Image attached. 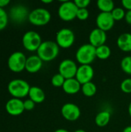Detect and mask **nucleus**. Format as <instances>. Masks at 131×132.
Returning <instances> with one entry per match:
<instances>
[{
    "label": "nucleus",
    "mask_w": 131,
    "mask_h": 132,
    "mask_svg": "<svg viewBox=\"0 0 131 132\" xmlns=\"http://www.w3.org/2000/svg\"><path fill=\"white\" fill-rule=\"evenodd\" d=\"M59 46L54 41H44L37 50V56L44 62H49L57 57Z\"/></svg>",
    "instance_id": "1"
},
{
    "label": "nucleus",
    "mask_w": 131,
    "mask_h": 132,
    "mask_svg": "<svg viewBox=\"0 0 131 132\" xmlns=\"http://www.w3.org/2000/svg\"><path fill=\"white\" fill-rule=\"evenodd\" d=\"M96 58V47L90 43L82 45L76 53V61L81 65H90Z\"/></svg>",
    "instance_id": "2"
},
{
    "label": "nucleus",
    "mask_w": 131,
    "mask_h": 132,
    "mask_svg": "<svg viewBox=\"0 0 131 132\" xmlns=\"http://www.w3.org/2000/svg\"><path fill=\"white\" fill-rule=\"evenodd\" d=\"M29 83L22 79H15L9 82L8 90L14 98H22L29 95L30 90Z\"/></svg>",
    "instance_id": "3"
},
{
    "label": "nucleus",
    "mask_w": 131,
    "mask_h": 132,
    "mask_svg": "<svg viewBox=\"0 0 131 132\" xmlns=\"http://www.w3.org/2000/svg\"><path fill=\"white\" fill-rule=\"evenodd\" d=\"M28 19L34 26H42L49 23L51 19V14L46 9L37 8L29 12Z\"/></svg>",
    "instance_id": "4"
},
{
    "label": "nucleus",
    "mask_w": 131,
    "mask_h": 132,
    "mask_svg": "<svg viewBox=\"0 0 131 132\" xmlns=\"http://www.w3.org/2000/svg\"><path fill=\"white\" fill-rule=\"evenodd\" d=\"M78 8L71 1H64L59 7L58 15L59 17L65 22H69L76 18Z\"/></svg>",
    "instance_id": "5"
},
{
    "label": "nucleus",
    "mask_w": 131,
    "mask_h": 132,
    "mask_svg": "<svg viewBox=\"0 0 131 132\" xmlns=\"http://www.w3.org/2000/svg\"><path fill=\"white\" fill-rule=\"evenodd\" d=\"M22 41L24 48L30 52L37 51L42 43L40 35L32 30L26 32L23 35Z\"/></svg>",
    "instance_id": "6"
},
{
    "label": "nucleus",
    "mask_w": 131,
    "mask_h": 132,
    "mask_svg": "<svg viewBox=\"0 0 131 132\" xmlns=\"http://www.w3.org/2000/svg\"><path fill=\"white\" fill-rule=\"evenodd\" d=\"M76 37L73 31L68 28H63L59 29L56 35V43L57 45L63 49H68L71 47L74 42Z\"/></svg>",
    "instance_id": "7"
},
{
    "label": "nucleus",
    "mask_w": 131,
    "mask_h": 132,
    "mask_svg": "<svg viewBox=\"0 0 131 132\" xmlns=\"http://www.w3.org/2000/svg\"><path fill=\"white\" fill-rule=\"evenodd\" d=\"M27 58L22 52H14L10 55L8 60V67L10 70L15 73H19L25 70V63Z\"/></svg>",
    "instance_id": "8"
},
{
    "label": "nucleus",
    "mask_w": 131,
    "mask_h": 132,
    "mask_svg": "<svg viewBox=\"0 0 131 132\" xmlns=\"http://www.w3.org/2000/svg\"><path fill=\"white\" fill-rule=\"evenodd\" d=\"M78 67L76 63L70 59H66L61 61L59 65V73L66 80L75 78Z\"/></svg>",
    "instance_id": "9"
},
{
    "label": "nucleus",
    "mask_w": 131,
    "mask_h": 132,
    "mask_svg": "<svg viewBox=\"0 0 131 132\" xmlns=\"http://www.w3.org/2000/svg\"><path fill=\"white\" fill-rule=\"evenodd\" d=\"M61 114L66 120L69 121H74L80 117L81 111L76 104L73 103H66L63 105L61 108Z\"/></svg>",
    "instance_id": "10"
},
{
    "label": "nucleus",
    "mask_w": 131,
    "mask_h": 132,
    "mask_svg": "<svg viewBox=\"0 0 131 132\" xmlns=\"http://www.w3.org/2000/svg\"><path fill=\"white\" fill-rule=\"evenodd\" d=\"M94 76V70L91 65H80L78 67L75 78L81 85L91 82Z\"/></svg>",
    "instance_id": "11"
},
{
    "label": "nucleus",
    "mask_w": 131,
    "mask_h": 132,
    "mask_svg": "<svg viewBox=\"0 0 131 132\" xmlns=\"http://www.w3.org/2000/svg\"><path fill=\"white\" fill-rule=\"evenodd\" d=\"M114 22L115 20L113 19L111 12H100L98 14L96 19L97 28L104 32L111 29L114 26Z\"/></svg>",
    "instance_id": "12"
},
{
    "label": "nucleus",
    "mask_w": 131,
    "mask_h": 132,
    "mask_svg": "<svg viewBox=\"0 0 131 132\" xmlns=\"http://www.w3.org/2000/svg\"><path fill=\"white\" fill-rule=\"evenodd\" d=\"M29 12L26 7L22 5H14L11 8L9 15L11 19L15 23L23 22L26 19H28Z\"/></svg>",
    "instance_id": "13"
},
{
    "label": "nucleus",
    "mask_w": 131,
    "mask_h": 132,
    "mask_svg": "<svg viewBox=\"0 0 131 132\" xmlns=\"http://www.w3.org/2000/svg\"><path fill=\"white\" fill-rule=\"evenodd\" d=\"M5 109L8 114L12 116H18L23 113L25 111L23 101L19 98H12L7 101Z\"/></svg>",
    "instance_id": "14"
},
{
    "label": "nucleus",
    "mask_w": 131,
    "mask_h": 132,
    "mask_svg": "<svg viewBox=\"0 0 131 132\" xmlns=\"http://www.w3.org/2000/svg\"><path fill=\"white\" fill-rule=\"evenodd\" d=\"M107 41L106 32L96 28L93 29L89 36V42L93 46L97 48L102 45H104Z\"/></svg>",
    "instance_id": "15"
},
{
    "label": "nucleus",
    "mask_w": 131,
    "mask_h": 132,
    "mask_svg": "<svg viewBox=\"0 0 131 132\" xmlns=\"http://www.w3.org/2000/svg\"><path fill=\"white\" fill-rule=\"evenodd\" d=\"M42 62L43 61L37 55L30 56L26 60L25 70L31 73H36L41 70L42 67Z\"/></svg>",
    "instance_id": "16"
},
{
    "label": "nucleus",
    "mask_w": 131,
    "mask_h": 132,
    "mask_svg": "<svg viewBox=\"0 0 131 132\" xmlns=\"http://www.w3.org/2000/svg\"><path fill=\"white\" fill-rule=\"evenodd\" d=\"M82 85L76 78L66 79L63 85V90L67 94H76L81 90Z\"/></svg>",
    "instance_id": "17"
},
{
    "label": "nucleus",
    "mask_w": 131,
    "mask_h": 132,
    "mask_svg": "<svg viewBox=\"0 0 131 132\" xmlns=\"http://www.w3.org/2000/svg\"><path fill=\"white\" fill-rule=\"evenodd\" d=\"M117 44L118 48L123 52H131V33L125 32L121 34L117 40Z\"/></svg>",
    "instance_id": "18"
},
{
    "label": "nucleus",
    "mask_w": 131,
    "mask_h": 132,
    "mask_svg": "<svg viewBox=\"0 0 131 132\" xmlns=\"http://www.w3.org/2000/svg\"><path fill=\"white\" fill-rule=\"evenodd\" d=\"M29 99L37 104H40L44 101L46 95L44 91L39 87H31L29 92Z\"/></svg>",
    "instance_id": "19"
},
{
    "label": "nucleus",
    "mask_w": 131,
    "mask_h": 132,
    "mask_svg": "<svg viewBox=\"0 0 131 132\" xmlns=\"http://www.w3.org/2000/svg\"><path fill=\"white\" fill-rule=\"evenodd\" d=\"M110 118L111 114L108 111H102L97 114L95 118V123L98 127H105L109 124Z\"/></svg>",
    "instance_id": "20"
},
{
    "label": "nucleus",
    "mask_w": 131,
    "mask_h": 132,
    "mask_svg": "<svg viewBox=\"0 0 131 132\" xmlns=\"http://www.w3.org/2000/svg\"><path fill=\"white\" fill-rule=\"evenodd\" d=\"M97 5L101 12H111L115 8L112 0H98Z\"/></svg>",
    "instance_id": "21"
},
{
    "label": "nucleus",
    "mask_w": 131,
    "mask_h": 132,
    "mask_svg": "<svg viewBox=\"0 0 131 132\" xmlns=\"http://www.w3.org/2000/svg\"><path fill=\"white\" fill-rule=\"evenodd\" d=\"M110 55H111V50L106 44L96 48V56L97 58L100 60H107L110 56Z\"/></svg>",
    "instance_id": "22"
},
{
    "label": "nucleus",
    "mask_w": 131,
    "mask_h": 132,
    "mask_svg": "<svg viewBox=\"0 0 131 132\" xmlns=\"http://www.w3.org/2000/svg\"><path fill=\"white\" fill-rule=\"evenodd\" d=\"M81 90H82V93L83 94L84 96L90 97H93L96 94L97 88L96 84L91 81V82L83 84L81 87Z\"/></svg>",
    "instance_id": "23"
},
{
    "label": "nucleus",
    "mask_w": 131,
    "mask_h": 132,
    "mask_svg": "<svg viewBox=\"0 0 131 132\" xmlns=\"http://www.w3.org/2000/svg\"><path fill=\"white\" fill-rule=\"evenodd\" d=\"M120 67L124 73L131 75V56H125L122 59Z\"/></svg>",
    "instance_id": "24"
},
{
    "label": "nucleus",
    "mask_w": 131,
    "mask_h": 132,
    "mask_svg": "<svg viewBox=\"0 0 131 132\" xmlns=\"http://www.w3.org/2000/svg\"><path fill=\"white\" fill-rule=\"evenodd\" d=\"M111 14L115 21H120L125 18L126 12L124 11L123 8L117 7V8H114V9L111 12Z\"/></svg>",
    "instance_id": "25"
},
{
    "label": "nucleus",
    "mask_w": 131,
    "mask_h": 132,
    "mask_svg": "<svg viewBox=\"0 0 131 132\" xmlns=\"http://www.w3.org/2000/svg\"><path fill=\"white\" fill-rule=\"evenodd\" d=\"M65 80H66V79L61 74H59L58 73H56L52 77L51 83H52V85L53 87H63Z\"/></svg>",
    "instance_id": "26"
},
{
    "label": "nucleus",
    "mask_w": 131,
    "mask_h": 132,
    "mask_svg": "<svg viewBox=\"0 0 131 132\" xmlns=\"http://www.w3.org/2000/svg\"><path fill=\"white\" fill-rule=\"evenodd\" d=\"M8 14L4 9L0 8V31L5 29L8 24Z\"/></svg>",
    "instance_id": "27"
},
{
    "label": "nucleus",
    "mask_w": 131,
    "mask_h": 132,
    "mask_svg": "<svg viewBox=\"0 0 131 132\" xmlns=\"http://www.w3.org/2000/svg\"><path fill=\"white\" fill-rule=\"evenodd\" d=\"M120 89L125 94H131V78L124 79L121 82Z\"/></svg>",
    "instance_id": "28"
},
{
    "label": "nucleus",
    "mask_w": 131,
    "mask_h": 132,
    "mask_svg": "<svg viewBox=\"0 0 131 132\" xmlns=\"http://www.w3.org/2000/svg\"><path fill=\"white\" fill-rule=\"evenodd\" d=\"M90 15V12L87 9H78L76 18L81 21L86 20Z\"/></svg>",
    "instance_id": "29"
},
{
    "label": "nucleus",
    "mask_w": 131,
    "mask_h": 132,
    "mask_svg": "<svg viewBox=\"0 0 131 132\" xmlns=\"http://www.w3.org/2000/svg\"><path fill=\"white\" fill-rule=\"evenodd\" d=\"M74 3L78 9H87L90 4V0H75Z\"/></svg>",
    "instance_id": "30"
},
{
    "label": "nucleus",
    "mask_w": 131,
    "mask_h": 132,
    "mask_svg": "<svg viewBox=\"0 0 131 132\" xmlns=\"http://www.w3.org/2000/svg\"><path fill=\"white\" fill-rule=\"evenodd\" d=\"M23 104H24L25 110L31 111L35 108V104L36 103L34 101H32L31 99H28V100H25V101H23Z\"/></svg>",
    "instance_id": "31"
},
{
    "label": "nucleus",
    "mask_w": 131,
    "mask_h": 132,
    "mask_svg": "<svg viewBox=\"0 0 131 132\" xmlns=\"http://www.w3.org/2000/svg\"><path fill=\"white\" fill-rule=\"evenodd\" d=\"M121 4L123 5V7L126 9H127L128 11L131 10V0H122Z\"/></svg>",
    "instance_id": "32"
},
{
    "label": "nucleus",
    "mask_w": 131,
    "mask_h": 132,
    "mask_svg": "<svg viewBox=\"0 0 131 132\" xmlns=\"http://www.w3.org/2000/svg\"><path fill=\"white\" fill-rule=\"evenodd\" d=\"M124 19L129 25H131V10L130 11H127L126 12V15H125Z\"/></svg>",
    "instance_id": "33"
},
{
    "label": "nucleus",
    "mask_w": 131,
    "mask_h": 132,
    "mask_svg": "<svg viewBox=\"0 0 131 132\" xmlns=\"http://www.w3.org/2000/svg\"><path fill=\"white\" fill-rule=\"evenodd\" d=\"M9 0H0V8L3 9L4 7L7 6L9 4Z\"/></svg>",
    "instance_id": "34"
},
{
    "label": "nucleus",
    "mask_w": 131,
    "mask_h": 132,
    "mask_svg": "<svg viewBox=\"0 0 131 132\" xmlns=\"http://www.w3.org/2000/svg\"><path fill=\"white\" fill-rule=\"evenodd\" d=\"M123 132H131V126H127V127H126V128L124 129Z\"/></svg>",
    "instance_id": "35"
},
{
    "label": "nucleus",
    "mask_w": 131,
    "mask_h": 132,
    "mask_svg": "<svg viewBox=\"0 0 131 132\" xmlns=\"http://www.w3.org/2000/svg\"><path fill=\"white\" fill-rule=\"evenodd\" d=\"M54 132H69L68 130L66 129H63V128H60V129H57Z\"/></svg>",
    "instance_id": "36"
},
{
    "label": "nucleus",
    "mask_w": 131,
    "mask_h": 132,
    "mask_svg": "<svg viewBox=\"0 0 131 132\" xmlns=\"http://www.w3.org/2000/svg\"><path fill=\"white\" fill-rule=\"evenodd\" d=\"M42 3H45V4H48V3L53 2V1L52 0H42Z\"/></svg>",
    "instance_id": "37"
},
{
    "label": "nucleus",
    "mask_w": 131,
    "mask_h": 132,
    "mask_svg": "<svg viewBox=\"0 0 131 132\" xmlns=\"http://www.w3.org/2000/svg\"><path fill=\"white\" fill-rule=\"evenodd\" d=\"M128 113H129L130 116L131 117V101L130 103L129 104V106H128Z\"/></svg>",
    "instance_id": "38"
},
{
    "label": "nucleus",
    "mask_w": 131,
    "mask_h": 132,
    "mask_svg": "<svg viewBox=\"0 0 131 132\" xmlns=\"http://www.w3.org/2000/svg\"><path fill=\"white\" fill-rule=\"evenodd\" d=\"M74 132H86L85 130H83V129H78L76 131H75Z\"/></svg>",
    "instance_id": "39"
},
{
    "label": "nucleus",
    "mask_w": 131,
    "mask_h": 132,
    "mask_svg": "<svg viewBox=\"0 0 131 132\" xmlns=\"http://www.w3.org/2000/svg\"><path fill=\"white\" fill-rule=\"evenodd\" d=\"M130 56H131V52H130Z\"/></svg>",
    "instance_id": "40"
}]
</instances>
